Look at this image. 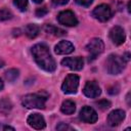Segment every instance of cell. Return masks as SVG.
<instances>
[{
    "label": "cell",
    "instance_id": "obj_31",
    "mask_svg": "<svg viewBox=\"0 0 131 131\" xmlns=\"http://www.w3.org/2000/svg\"><path fill=\"white\" fill-rule=\"evenodd\" d=\"M33 1H34L35 3H41V2L43 1V0H33Z\"/></svg>",
    "mask_w": 131,
    "mask_h": 131
},
{
    "label": "cell",
    "instance_id": "obj_28",
    "mask_svg": "<svg viewBox=\"0 0 131 131\" xmlns=\"http://www.w3.org/2000/svg\"><path fill=\"white\" fill-rule=\"evenodd\" d=\"M3 129H4V130H14V128L9 127V126H4V127H3Z\"/></svg>",
    "mask_w": 131,
    "mask_h": 131
},
{
    "label": "cell",
    "instance_id": "obj_15",
    "mask_svg": "<svg viewBox=\"0 0 131 131\" xmlns=\"http://www.w3.org/2000/svg\"><path fill=\"white\" fill-rule=\"evenodd\" d=\"M39 32H40V28H39V26H37L35 24H29L25 28V34L31 39L36 38L38 36Z\"/></svg>",
    "mask_w": 131,
    "mask_h": 131
},
{
    "label": "cell",
    "instance_id": "obj_26",
    "mask_svg": "<svg viewBox=\"0 0 131 131\" xmlns=\"http://www.w3.org/2000/svg\"><path fill=\"white\" fill-rule=\"evenodd\" d=\"M54 5H64L69 2V0H51Z\"/></svg>",
    "mask_w": 131,
    "mask_h": 131
},
{
    "label": "cell",
    "instance_id": "obj_8",
    "mask_svg": "<svg viewBox=\"0 0 131 131\" xmlns=\"http://www.w3.org/2000/svg\"><path fill=\"white\" fill-rule=\"evenodd\" d=\"M80 120H82L85 123H89V124H93L97 121V113L91 107V106H83L80 111Z\"/></svg>",
    "mask_w": 131,
    "mask_h": 131
},
{
    "label": "cell",
    "instance_id": "obj_3",
    "mask_svg": "<svg viewBox=\"0 0 131 131\" xmlns=\"http://www.w3.org/2000/svg\"><path fill=\"white\" fill-rule=\"evenodd\" d=\"M45 102H46V96H43L38 93H33V94H28L24 96L21 103L25 107L27 108H44L45 107Z\"/></svg>",
    "mask_w": 131,
    "mask_h": 131
},
{
    "label": "cell",
    "instance_id": "obj_20",
    "mask_svg": "<svg viewBox=\"0 0 131 131\" xmlns=\"http://www.w3.org/2000/svg\"><path fill=\"white\" fill-rule=\"evenodd\" d=\"M12 17V13L8 9H1L0 10V21H4L7 19H10Z\"/></svg>",
    "mask_w": 131,
    "mask_h": 131
},
{
    "label": "cell",
    "instance_id": "obj_12",
    "mask_svg": "<svg viewBox=\"0 0 131 131\" xmlns=\"http://www.w3.org/2000/svg\"><path fill=\"white\" fill-rule=\"evenodd\" d=\"M125 119V112L123 110H115L112 111L107 116V123L110 126L115 127L120 125Z\"/></svg>",
    "mask_w": 131,
    "mask_h": 131
},
{
    "label": "cell",
    "instance_id": "obj_19",
    "mask_svg": "<svg viewBox=\"0 0 131 131\" xmlns=\"http://www.w3.org/2000/svg\"><path fill=\"white\" fill-rule=\"evenodd\" d=\"M18 75H19L18 70H16V69H10V70H8V71L5 72V79L8 82H14L18 78Z\"/></svg>",
    "mask_w": 131,
    "mask_h": 131
},
{
    "label": "cell",
    "instance_id": "obj_4",
    "mask_svg": "<svg viewBox=\"0 0 131 131\" xmlns=\"http://www.w3.org/2000/svg\"><path fill=\"white\" fill-rule=\"evenodd\" d=\"M86 50L89 52V60H92L96 58L99 54H101L104 50V44L101 39L99 38H93L89 41V43L86 45Z\"/></svg>",
    "mask_w": 131,
    "mask_h": 131
},
{
    "label": "cell",
    "instance_id": "obj_30",
    "mask_svg": "<svg viewBox=\"0 0 131 131\" xmlns=\"http://www.w3.org/2000/svg\"><path fill=\"white\" fill-rule=\"evenodd\" d=\"M4 66V61H3V59L0 57V68H2Z\"/></svg>",
    "mask_w": 131,
    "mask_h": 131
},
{
    "label": "cell",
    "instance_id": "obj_13",
    "mask_svg": "<svg viewBox=\"0 0 131 131\" xmlns=\"http://www.w3.org/2000/svg\"><path fill=\"white\" fill-rule=\"evenodd\" d=\"M83 93L87 96V97H90V98H95V97H98L101 93V90L98 86V84L96 82H87L86 85L84 86L83 88Z\"/></svg>",
    "mask_w": 131,
    "mask_h": 131
},
{
    "label": "cell",
    "instance_id": "obj_21",
    "mask_svg": "<svg viewBox=\"0 0 131 131\" xmlns=\"http://www.w3.org/2000/svg\"><path fill=\"white\" fill-rule=\"evenodd\" d=\"M13 4L20 11H25L27 9V7H28V0H14Z\"/></svg>",
    "mask_w": 131,
    "mask_h": 131
},
{
    "label": "cell",
    "instance_id": "obj_24",
    "mask_svg": "<svg viewBox=\"0 0 131 131\" xmlns=\"http://www.w3.org/2000/svg\"><path fill=\"white\" fill-rule=\"evenodd\" d=\"M48 9L46 7H42V8H38L36 10V15L37 16H44L45 14H47Z\"/></svg>",
    "mask_w": 131,
    "mask_h": 131
},
{
    "label": "cell",
    "instance_id": "obj_11",
    "mask_svg": "<svg viewBox=\"0 0 131 131\" xmlns=\"http://www.w3.org/2000/svg\"><path fill=\"white\" fill-rule=\"evenodd\" d=\"M29 126H31L32 128L34 129H37V130H41V129H44L45 126H46V123H45V120L44 118L40 115V114H32L28 117V120H27Z\"/></svg>",
    "mask_w": 131,
    "mask_h": 131
},
{
    "label": "cell",
    "instance_id": "obj_18",
    "mask_svg": "<svg viewBox=\"0 0 131 131\" xmlns=\"http://www.w3.org/2000/svg\"><path fill=\"white\" fill-rule=\"evenodd\" d=\"M12 108V104L8 98H3L0 100V113L7 115Z\"/></svg>",
    "mask_w": 131,
    "mask_h": 131
},
{
    "label": "cell",
    "instance_id": "obj_25",
    "mask_svg": "<svg viewBox=\"0 0 131 131\" xmlns=\"http://www.w3.org/2000/svg\"><path fill=\"white\" fill-rule=\"evenodd\" d=\"M56 130H73V128L64 123H60L56 126Z\"/></svg>",
    "mask_w": 131,
    "mask_h": 131
},
{
    "label": "cell",
    "instance_id": "obj_16",
    "mask_svg": "<svg viewBox=\"0 0 131 131\" xmlns=\"http://www.w3.org/2000/svg\"><path fill=\"white\" fill-rule=\"evenodd\" d=\"M75 110H76V104H75V102L73 100H70V99L63 101L62 104H61V106H60V111L63 114H66V115H72V114H74Z\"/></svg>",
    "mask_w": 131,
    "mask_h": 131
},
{
    "label": "cell",
    "instance_id": "obj_9",
    "mask_svg": "<svg viewBox=\"0 0 131 131\" xmlns=\"http://www.w3.org/2000/svg\"><path fill=\"white\" fill-rule=\"evenodd\" d=\"M110 38H111V40L113 41L114 44L121 45V44H123L125 42V39H126L125 32L121 27L115 26L110 31Z\"/></svg>",
    "mask_w": 131,
    "mask_h": 131
},
{
    "label": "cell",
    "instance_id": "obj_1",
    "mask_svg": "<svg viewBox=\"0 0 131 131\" xmlns=\"http://www.w3.org/2000/svg\"><path fill=\"white\" fill-rule=\"evenodd\" d=\"M32 54L37 64L46 72H54L56 69L55 60L50 54L49 48L43 43L36 44L32 47Z\"/></svg>",
    "mask_w": 131,
    "mask_h": 131
},
{
    "label": "cell",
    "instance_id": "obj_17",
    "mask_svg": "<svg viewBox=\"0 0 131 131\" xmlns=\"http://www.w3.org/2000/svg\"><path fill=\"white\" fill-rule=\"evenodd\" d=\"M44 30H45L46 33H48L50 35H53V36H57V37L63 36L67 33L64 30H62L60 28H57L55 26H52V25H46L45 28H44Z\"/></svg>",
    "mask_w": 131,
    "mask_h": 131
},
{
    "label": "cell",
    "instance_id": "obj_27",
    "mask_svg": "<svg viewBox=\"0 0 131 131\" xmlns=\"http://www.w3.org/2000/svg\"><path fill=\"white\" fill-rule=\"evenodd\" d=\"M107 92L110 94H117L119 92V87L118 86H116V87H110L108 90H107Z\"/></svg>",
    "mask_w": 131,
    "mask_h": 131
},
{
    "label": "cell",
    "instance_id": "obj_14",
    "mask_svg": "<svg viewBox=\"0 0 131 131\" xmlns=\"http://www.w3.org/2000/svg\"><path fill=\"white\" fill-rule=\"evenodd\" d=\"M75 47L74 45L70 42V41H66V40H62L60 41L59 43H57L54 47V51L56 54H59V55H62V54H70L74 51Z\"/></svg>",
    "mask_w": 131,
    "mask_h": 131
},
{
    "label": "cell",
    "instance_id": "obj_29",
    "mask_svg": "<svg viewBox=\"0 0 131 131\" xmlns=\"http://www.w3.org/2000/svg\"><path fill=\"white\" fill-rule=\"evenodd\" d=\"M3 87H4V84H3V82H2V80L0 79V91L3 89Z\"/></svg>",
    "mask_w": 131,
    "mask_h": 131
},
{
    "label": "cell",
    "instance_id": "obj_6",
    "mask_svg": "<svg viewBox=\"0 0 131 131\" xmlns=\"http://www.w3.org/2000/svg\"><path fill=\"white\" fill-rule=\"evenodd\" d=\"M112 9L106 4H100L96 6L92 11V16L99 21H106L112 17Z\"/></svg>",
    "mask_w": 131,
    "mask_h": 131
},
{
    "label": "cell",
    "instance_id": "obj_5",
    "mask_svg": "<svg viewBox=\"0 0 131 131\" xmlns=\"http://www.w3.org/2000/svg\"><path fill=\"white\" fill-rule=\"evenodd\" d=\"M78 87H79V77L75 74H70L66 77L61 85V90L66 94H74L77 92Z\"/></svg>",
    "mask_w": 131,
    "mask_h": 131
},
{
    "label": "cell",
    "instance_id": "obj_23",
    "mask_svg": "<svg viewBox=\"0 0 131 131\" xmlns=\"http://www.w3.org/2000/svg\"><path fill=\"white\" fill-rule=\"evenodd\" d=\"M75 1H76L77 4H79L81 6H84V7H89L93 2V0H75Z\"/></svg>",
    "mask_w": 131,
    "mask_h": 131
},
{
    "label": "cell",
    "instance_id": "obj_7",
    "mask_svg": "<svg viewBox=\"0 0 131 131\" xmlns=\"http://www.w3.org/2000/svg\"><path fill=\"white\" fill-rule=\"evenodd\" d=\"M57 20L60 25L67 26V27H75L78 25V19L75 16L74 12L71 10H64L61 11L57 15Z\"/></svg>",
    "mask_w": 131,
    "mask_h": 131
},
{
    "label": "cell",
    "instance_id": "obj_10",
    "mask_svg": "<svg viewBox=\"0 0 131 131\" xmlns=\"http://www.w3.org/2000/svg\"><path fill=\"white\" fill-rule=\"evenodd\" d=\"M61 64L70 68L73 71H80L83 69L84 60L82 57H66L61 60Z\"/></svg>",
    "mask_w": 131,
    "mask_h": 131
},
{
    "label": "cell",
    "instance_id": "obj_22",
    "mask_svg": "<svg viewBox=\"0 0 131 131\" xmlns=\"http://www.w3.org/2000/svg\"><path fill=\"white\" fill-rule=\"evenodd\" d=\"M95 104H96L100 110H106V108H108V107L111 106V102H110L108 100H106V99H101V100L95 102Z\"/></svg>",
    "mask_w": 131,
    "mask_h": 131
},
{
    "label": "cell",
    "instance_id": "obj_2",
    "mask_svg": "<svg viewBox=\"0 0 131 131\" xmlns=\"http://www.w3.org/2000/svg\"><path fill=\"white\" fill-rule=\"evenodd\" d=\"M126 64L124 58L118 54H110L105 60V68L108 74L111 75H118L122 73Z\"/></svg>",
    "mask_w": 131,
    "mask_h": 131
}]
</instances>
